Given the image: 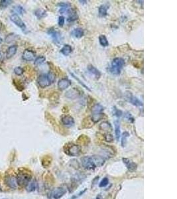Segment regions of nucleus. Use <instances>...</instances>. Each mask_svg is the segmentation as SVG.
<instances>
[{"label": "nucleus", "instance_id": "f257e3e1", "mask_svg": "<svg viewBox=\"0 0 177 199\" xmlns=\"http://www.w3.org/2000/svg\"><path fill=\"white\" fill-rule=\"evenodd\" d=\"M105 159L101 156H85L81 159L82 165L87 170H93L104 165Z\"/></svg>", "mask_w": 177, "mask_h": 199}, {"label": "nucleus", "instance_id": "f03ea898", "mask_svg": "<svg viewBox=\"0 0 177 199\" xmlns=\"http://www.w3.org/2000/svg\"><path fill=\"white\" fill-rule=\"evenodd\" d=\"M56 80L55 75L53 72H49L46 74H42L37 78V84L40 88H44L49 86Z\"/></svg>", "mask_w": 177, "mask_h": 199}, {"label": "nucleus", "instance_id": "7ed1b4c3", "mask_svg": "<svg viewBox=\"0 0 177 199\" xmlns=\"http://www.w3.org/2000/svg\"><path fill=\"white\" fill-rule=\"evenodd\" d=\"M125 65V60L121 58H113L111 63V66L108 68L109 72L113 75H119L121 70Z\"/></svg>", "mask_w": 177, "mask_h": 199}, {"label": "nucleus", "instance_id": "20e7f679", "mask_svg": "<svg viewBox=\"0 0 177 199\" xmlns=\"http://www.w3.org/2000/svg\"><path fill=\"white\" fill-rule=\"evenodd\" d=\"M64 151L66 155L71 156V157H76V156L80 155L82 149L79 145H76V144L72 143H68L64 146Z\"/></svg>", "mask_w": 177, "mask_h": 199}, {"label": "nucleus", "instance_id": "39448f33", "mask_svg": "<svg viewBox=\"0 0 177 199\" xmlns=\"http://www.w3.org/2000/svg\"><path fill=\"white\" fill-rule=\"evenodd\" d=\"M31 179V176L29 174L24 172H18L17 176H16L17 185L19 186H26Z\"/></svg>", "mask_w": 177, "mask_h": 199}, {"label": "nucleus", "instance_id": "423d86ee", "mask_svg": "<svg viewBox=\"0 0 177 199\" xmlns=\"http://www.w3.org/2000/svg\"><path fill=\"white\" fill-rule=\"evenodd\" d=\"M47 33L50 36L53 42L59 46L60 44H62L63 41V37L60 31L54 29V28H50V29L48 30Z\"/></svg>", "mask_w": 177, "mask_h": 199}, {"label": "nucleus", "instance_id": "0eeeda50", "mask_svg": "<svg viewBox=\"0 0 177 199\" xmlns=\"http://www.w3.org/2000/svg\"><path fill=\"white\" fill-rule=\"evenodd\" d=\"M5 184L7 185V187H9L11 189H16L17 188V180H16V176L13 174H7L5 177Z\"/></svg>", "mask_w": 177, "mask_h": 199}, {"label": "nucleus", "instance_id": "6e6552de", "mask_svg": "<svg viewBox=\"0 0 177 199\" xmlns=\"http://www.w3.org/2000/svg\"><path fill=\"white\" fill-rule=\"evenodd\" d=\"M10 19L13 23L17 26L18 27H19L23 31H25L27 29V27H26L25 24L23 21L20 17L17 14L13 13L11 17H10Z\"/></svg>", "mask_w": 177, "mask_h": 199}, {"label": "nucleus", "instance_id": "1a4fd4ad", "mask_svg": "<svg viewBox=\"0 0 177 199\" xmlns=\"http://www.w3.org/2000/svg\"><path fill=\"white\" fill-rule=\"evenodd\" d=\"M82 92L77 88H73L68 91H67L65 96L69 99H76L81 96Z\"/></svg>", "mask_w": 177, "mask_h": 199}, {"label": "nucleus", "instance_id": "9d476101", "mask_svg": "<svg viewBox=\"0 0 177 199\" xmlns=\"http://www.w3.org/2000/svg\"><path fill=\"white\" fill-rule=\"evenodd\" d=\"M61 122L62 125L66 127H72L74 125V119L73 117L69 115H64L61 117Z\"/></svg>", "mask_w": 177, "mask_h": 199}, {"label": "nucleus", "instance_id": "9b49d317", "mask_svg": "<svg viewBox=\"0 0 177 199\" xmlns=\"http://www.w3.org/2000/svg\"><path fill=\"white\" fill-rule=\"evenodd\" d=\"M66 193V190L63 187H58L54 188L51 192L52 197L54 199H60Z\"/></svg>", "mask_w": 177, "mask_h": 199}, {"label": "nucleus", "instance_id": "f8f14e48", "mask_svg": "<svg viewBox=\"0 0 177 199\" xmlns=\"http://www.w3.org/2000/svg\"><path fill=\"white\" fill-rule=\"evenodd\" d=\"M36 56L35 52L30 49H25L23 52L22 58L25 61H32Z\"/></svg>", "mask_w": 177, "mask_h": 199}, {"label": "nucleus", "instance_id": "ddd939ff", "mask_svg": "<svg viewBox=\"0 0 177 199\" xmlns=\"http://www.w3.org/2000/svg\"><path fill=\"white\" fill-rule=\"evenodd\" d=\"M58 11L60 14H63L65 13H68V12L72 9L71 7V4L68 2H60L58 4Z\"/></svg>", "mask_w": 177, "mask_h": 199}, {"label": "nucleus", "instance_id": "4468645a", "mask_svg": "<svg viewBox=\"0 0 177 199\" xmlns=\"http://www.w3.org/2000/svg\"><path fill=\"white\" fill-rule=\"evenodd\" d=\"M71 84H72V82H71V81L69 79L66 78H63L58 80L57 85L59 90H64L66 88H68L70 86Z\"/></svg>", "mask_w": 177, "mask_h": 199}, {"label": "nucleus", "instance_id": "2eb2a0df", "mask_svg": "<svg viewBox=\"0 0 177 199\" xmlns=\"http://www.w3.org/2000/svg\"><path fill=\"white\" fill-rule=\"evenodd\" d=\"M122 160H123V163L125 165L126 167H127V169L130 170V171H134V170L137 169V164L132 161L131 160L127 159V158H123Z\"/></svg>", "mask_w": 177, "mask_h": 199}, {"label": "nucleus", "instance_id": "dca6fc26", "mask_svg": "<svg viewBox=\"0 0 177 199\" xmlns=\"http://www.w3.org/2000/svg\"><path fill=\"white\" fill-rule=\"evenodd\" d=\"M127 98L129 100V102L131 103L133 105H135V106H143V102L140 101L137 97L133 96L130 92L128 93Z\"/></svg>", "mask_w": 177, "mask_h": 199}, {"label": "nucleus", "instance_id": "f3484780", "mask_svg": "<svg viewBox=\"0 0 177 199\" xmlns=\"http://www.w3.org/2000/svg\"><path fill=\"white\" fill-rule=\"evenodd\" d=\"M88 72L89 73V74L94 76L95 78L97 79V80L100 78V76H101L100 71H99V70H97V69L95 68V66H93V65L89 64V65L88 66Z\"/></svg>", "mask_w": 177, "mask_h": 199}, {"label": "nucleus", "instance_id": "a211bd4d", "mask_svg": "<svg viewBox=\"0 0 177 199\" xmlns=\"http://www.w3.org/2000/svg\"><path fill=\"white\" fill-rule=\"evenodd\" d=\"M17 46L15 45V44H13V45H11L8 47V48L6 50V58H11V57L15 55L17 52Z\"/></svg>", "mask_w": 177, "mask_h": 199}, {"label": "nucleus", "instance_id": "6ab92c4d", "mask_svg": "<svg viewBox=\"0 0 177 199\" xmlns=\"http://www.w3.org/2000/svg\"><path fill=\"white\" fill-rule=\"evenodd\" d=\"M109 9V5L107 3L103 4L98 8V14L101 17H104L107 15V10Z\"/></svg>", "mask_w": 177, "mask_h": 199}, {"label": "nucleus", "instance_id": "aec40b11", "mask_svg": "<svg viewBox=\"0 0 177 199\" xmlns=\"http://www.w3.org/2000/svg\"><path fill=\"white\" fill-rule=\"evenodd\" d=\"M68 18H67V21L68 22H74L76 21L78 19V13L76 10L71 9L70 11L68 12Z\"/></svg>", "mask_w": 177, "mask_h": 199}, {"label": "nucleus", "instance_id": "412c9836", "mask_svg": "<svg viewBox=\"0 0 177 199\" xmlns=\"http://www.w3.org/2000/svg\"><path fill=\"white\" fill-rule=\"evenodd\" d=\"M71 34L75 38H80L84 35V31L82 28L78 27L76 28V29H74L71 31Z\"/></svg>", "mask_w": 177, "mask_h": 199}, {"label": "nucleus", "instance_id": "4be33fe9", "mask_svg": "<svg viewBox=\"0 0 177 199\" xmlns=\"http://www.w3.org/2000/svg\"><path fill=\"white\" fill-rule=\"evenodd\" d=\"M25 187L27 192H32L35 191L36 188H37V182H36V179H31Z\"/></svg>", "mask_w": 177, "mask_h": 199}, {"label": "nucleus", "instance_id": "5701e85b", "mask_svg": "<svg viewBox=\"0 0 177 199\" xmlns=\"http://www.w3.org/2000/svg\"><path fill=\"white\" fill-rule=\"evenodd\" d=\"M99 129L100 130L104 131H110L112 130V126H111V123L108 122L107 121H104L100 123L99 126Z\"/></svg>", "mask_w": 177, "mask_h": 199}, {"label": "nucleus", "instance_id": "b1692460", "mask_svg": "<svg viewBox=\"0 0 177 199\" xmlns=\"http://www.w3.org/2000/svg\"><path fill=\"white\" fill-rule=\"evenodd\" d=\"M104 116V113L103 112L100 113H92V115L90 117L91 120L93 123L98 122L99 120H101Z\"/></svg>", "mask_w": 177, "mask_h": 199}, {"label": "nucleus", "instance_id": "393cba45", "mask_svg": "<svg viewBox=\"0 0 177 199\" xmlns=\"http://www.w3.org/2000/svg\"><path fill=\"white\" fill-rule=\"evenodd\" d=\"M72 46L69 45V44H65V45L63 46V47L60 49V52L64 56H68L69 54L72 52Z\"/></svg>", "mask_w": 177, "mask_h": 199}, {"label": "nucleus", "instance_id": "a878e982", "mask_svg": "<svg viewBox=\"0 0 177 199\" xmlns=\"http://www.w3.org/2000/svg\"><path fill=\"white\" fill-rule=\"evenodd\" d=\"M114 126H115V138L117 141H119L120 136H121V130H120V123L119 120H115L114 121Z\"/></svg>", "mask_w": 177, "mask_h": 199}, {"label": "nucleus", "instance_id": "bb28decb", "mask_svg": "<svg viewBox=\"0 0 177 199\" xmlns=\"http://www.w3.org/2000/svg\"><path fill=\"white\" fill-rule=\"evenodd\" d=\"M34 15H35L36 17H37L38 19H42V18L45 17L47 14H46V11L45 10L42 9H38L34 11Z\"/></svg>", "mask_w": 177, "mask_h": 199}, {"label": "nucleus", "instance_id": "cd10ccee", "mask_svg": "<svg viewBox=\"0 0 177 199\" xmlns=\"http://www.w3.org/2000/svg\"><path fill=\"white\" fill-rule=\"evenodd\" d=\"M99 44L102 46H107L109 45V42L107 40L106 36L103 34H101L99 36Z\"/></svg>", "mask_w": 177, "mask_h": 199}, {"label": "nucleus", "instance_id": "c85d7f7f", "mask_svg": "<svg viewBox=\"0 0 177 199\" xmlns=\"http://www.w3.org/2000/svg\"><path fill=\"white\" fill-rule=\"evenodd\" d=\"M104 109V107H103L102 105L99 103H95V104L92 107V113H100L102 112Z\"/></svg>", "mask_w": 177, "mask_h": 199}, {"label": "nucleus", "instance_id": "c756f323", "mask_svg": "<svg viewBox=\"0 0 177 199\" xmlns=\"http://www.w3.org/2000/svg\"><path fill=\"white\" fill-rule=\"evenodd\" d=\"M18 37V36L17 34H15V33H10L9 34H7V36L5 37V42L7 43H9V42H11L14 41V40L17 39V38Z\"/></svg>", "mask_w": 177, "mask_h": 199}, {"label": "nucleus", "instance_id": "7c9ffc66", "mask_svg": "<svg viewBox=\"0 0 177 199\" xmlns=\"http://www.w3.org/2000/svg\"><path fill=\"white\" fill-rule=\"evenodd\" d=\"M129 137V133L127 131H125L122 134L121 137V146L123 147H125L127 145V138Z\"/></svg>", "mask_w": 177, "mask_h": 199}, {"label": "nucleus", "instance_id": "2f4dec72", "mask_svg": "<svg viewBox=\"0 0 177 199\" xmlns=\"http://www.w3.org/2000/svg\"><path fill=\"white\" fill-rule=\"evenodd\" d=\"M13 10L15 12V14H20V15H22V14H23L25 13V9H24V8L23 7H21V5H16L14 6L13 7Z\"/></svg>", "mask_w": 177, "mask_h": 199}, {"label": "nucleus", "instance_id": "473e14b6", "mask_svg": "<svg viewBox=\"0 0 177 199\" xmlns=\"http://www.w3.org/2000/svg\"><path fill=\"white\" fill-rule=\"evenodd\" d=\"M45 60H46L45 56H38V57H36L35 58V60H34V64H35V65H40V64L43 63V62L45 61Z\"/></svg>", "mask_w": 177, "mask_h": 199}, {"label": "nucleus", "instance_id": "72a5a7b5", "mask_svg": "<svg viewBox=\"0 0 177 199\" xmlns=\"http://www.w3.org/2000/svg\"><path fill=\"white\" fill-rule=\"evenodd\" d=\"M12 1H9V0H1L0 1V8L4 9V8H7L8 6L10 5L12 3Z\"/></svg>", "mask_w": 177, "mask_h": 199}, {"label": "nucleus", "instance_id": "f704fd0d", "mask_svg": "<svg viewBox=\"0 0 177 199\" xmlns=\"http://www.w3.org/2000/svg\"><path fill=\"white\" fill-rule=\"evenodd\" d=\"M23 72H24V70L23 68H21V67L17 66L14 68V73H15L16 75H17V76H21V75L23 74Z\"/></svg>", "mask_w": 177, "mask_h": 199}, {"label": "nucleus", "instance_id": "c9c22d12", "mask_svg": "<svg viewBox=\"0 0 177 199\" xmlns=\"http://www.w3.org/2000/svg\"><path fill=\"white\" fill-rule=\"evenodd\" d=\"M113 114L117 117H120L123 115V112L121 110H119V109H117L116 107L114 106L113 108Z\"/></svg>", "mask_w": 177, "mask_h": 199}, {"label": "nucleus", "instance_id": "e433bc0d", "mask_svg": "<svg viewBox=\"0 0 177 199\" xmlns=\"http://www.w3.org/2000/svg\"><path fill=\"white\" fill-rule=\"evenodd\" d=\"M108 184H109L108 178L105 177L101 180V181L100 182H99V187H105V186H106Z\"/></svg>", "mask_w": 177, "mask_h": 199}, {"label": "nucleus", "instance_id": "4c0bfd02", "mask_svg": "<svg viewBox=\"0 0 177 199\" xmlns=\"http://www.w3.org/2000/svg\"><path fill=\"white\" fill-rule=\"evenodd\" d=\"M104 139L105 141L108 142V143H111L113 141V137L111 134L107 133L104 135Z\"/></svg>", "mask_w": 177, "mask_h": 199}, {"label": "nucleus", "instance_id": "58836bf2", "mask_svg": "<svg viewBox=\"0 0 177 199\" xmlns=\"http://www.w3.org/2000/svg\"><path fill=\"white\" fill-rule=\"evenodd\" d=\"M64 22H65L64 17H63V16H60V17H58V24L59 27H63L64 25Z\"/></svg>", "mask_w": 177, "mask_h": 199}, {"label": "nucleus", "instance_id": "ea45409f", "mask_svg": "<svg viewBox=\"0 0 177 199\" xmlns=\"http://www.w3.org/2000/svg\"><path fill=\"white\" fill-rule=\"evenodd\" d=\"M125 118H127L128 120L131 121V122H133L134 120H135V119H134V118H133V117L132 116V115L130 113H129V112H127V113H125Z\"/></svg>", "mask_w": 177, "mask_h": 199}, {"label": "nucleus", "instance_id": "a19ab883", "mask_svg": "<svg viewBox=\"0 0 177 199\" xmlns=\"http://www.w3.org/2000/svg\"><path fill=\"white\" fill-rule=\"evenodd\" d=\"M71 74H72V76L73 77H74V78L75 79H76V80H78V82H79V83H80V84H82V86H84L85 88H86V89H87V90H89V88H88V86H86V85H85V84H84V83H83V82H82V81H81V80H80V79H79V78H78V77H76V76H75V75H74V74H72V73H71Z\"/></svg>", "mask_w": 177, "mask_h": 199}, {"label": "nucleus", "instance_id": "79ce46f5", "mask_svg": "<svg viewBox=\"0 0 177 199\" xmlns=\"http://www.w3.org/2000/svg\"><path fill=\"white\" fill-rule=\"evenodd\" d=\"M86 189H85V190H83V191H82V192H80V193H78V195H76V196H72V198H71L70 199H76V198H78V197H79V196H81V195H82V194H83V193H84V192H85V191H86Z\"/></svg>", "mask_w": 177, "mask_h": 199}, {"label": "nucleus", "instance_id": "37998d69", "mask_svg": "<svg viewBox=\"0 0 177 199\" xmlns=\"http://www.w3.org/2000/svg\"><path fill=\"white\" fill-rule=\"evenodd\" d=\"M79 2H80L81 3H86L87 1H79Z\"/></svg>", "mask_w": 177, "mask_h": 199}, {"label": "nucleus", "instance_id": "c03bdc74", "mask_svg": "<svg viewBox=\"0 0 177 199\" xmlns=\"http://www.w3.org/2000/svg\"><path fill=\"white\" fill-rule=\"evenodd\" d=\"M2 42H3V39L1 38H0V44L2 43Z\"/></svg>", "mask_w": 177, "mask_h": 199}, {"label": "nucleus", "instance_id": "a18cd8bd", "mask_svg": "<svg viewBox=\"0 0 177 199\" xmlns=\"http://www.w3.org/2000/svg\"><path fill=\"white\" fill-rule=\"evenodd\" d=\"M1 26H2L1 22V21H0V30H1Z\"/></svg>", "mask_w": 177, "mask_h": 199}, {"label": "nucleus", "instance_id": "49530a36", "mask_svg": "<svg viewBox=\"0 0 177 199\" xmlns=\"http://www.w3.org/2000/svg\"><path fill=\"white\" fill-rule=\"evenodd\" d=\"M0 56H1V51H0Z\"/></svg>", "mask_w": 177, "mask_h": 199}, {"label": "nucleus", "instance_id": "de8ad7c7", "mask_svg": "<svg viewBox=\"0 0 177 199\" xmlns=\"http://www.w3.org/2000/svg\"><path fill=\"white\" fill-rule=\"evenodd\" d=\"M97 199H99V198H97Z\"/></svg>", "mask_w": 177, "mask_h": 199}, {"label": "nucleus", "instance_id": "09e8293b", "mask_svg": "<svg viewBox=\"0 0 177 199\" xmlns=\"http://www.w3.org/2000/svg\"><path fill=\"white\" fill-rule=\"evenodd\" d=\"M2 199H6V198H2Z\"/></svg>", "mask_w": 177, "mask_h": 199}]
</instances>
